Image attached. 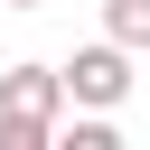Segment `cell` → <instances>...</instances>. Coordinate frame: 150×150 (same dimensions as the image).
Wrapping results in <instances>:
<instances>
[{
	"label": "cell",
	"mask_w": 150,
	"mask_h": 150,
	"mask_svg": "<svg viewBox=\"0 0 150 150\" xmlns=\"http://www.w3.org/2000/svg\"><path fill=\"white\" fill-rule=\"evenodd\" d=\"M9 9H47V0H9Z\"/></svg>",
	"instance_id": "cell-5"
},
{
	"label": "cell",
	"mask_w": 150,
	"mask_h": 150,
	"mask_svg": "<svg viewBox=\"0 0 150 150\" xmlns=\"http://www.w3.org/2000/svg\"><path fill=\"white\" fill-rule=\"evenodd\" d=\"M66 112V75L56 66H9L0 75V150H47Z\"/></svg>",
	"instance_id": "cell-1"
},
{
	"label": "cell",
	"mask_w": 150,
	"mask_h": 150,
	"mask_svg": "<svg viewBox=\"0 0 150 150\" xmlns=\"http://www.w3.org/2000/svg\"><path fill=\"white\" fill-rule=\"evenodd\" d=\"M56 75H66V103L122 112V94H131V47H122V38H94V47H75Z\"/></svg>",
	"instance_id": "cell-2"
},
{
	"label": "cell",
	"mask_w": 150,
	"mask_h": 150,
	"mask_svg": "<svg viewBox=\"0 0 150 150\" xmlns=\"http://www.w3.org/2000/svg\"><path fill=\"white\" fill-rule=\"evenodd\" d=\"M103 38H122L131 56L150 47V0H103Z\"/></svg>",
	"instance_id": "cell-3"
},
{
	"label": "cell",
	"mask_w": 150,
	"mask_h": 150,
	"mask_svg": "<svg viewBox=\"0 0 150 150\" xmlns=\"http://www.w3.org/2000/svg\"><path fill=\"white\" fill-rule=\"evenodd\" d=\"M66 150H122L112 112H94V103H84V122H66Z\"/></svg>",
	"instance_id": "cell-4"
}]
</instances>
